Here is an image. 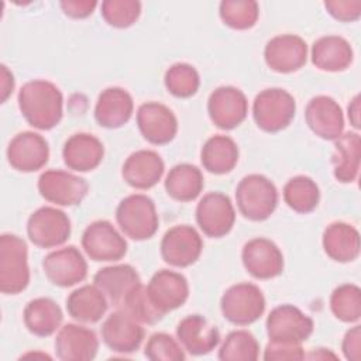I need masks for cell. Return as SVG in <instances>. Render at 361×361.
I'll list each match as a JSON object with an SVG mask.
<instances>
[{
  "instance_id": "29",
  "label": "cell",
  "mask_w": 361,
  "mask_h": 361,
  "mask_svg": "<svg viewBox=\"0 0 361 361\" xmlns=\"http://www.w3.org/2000/svg\"><path fill=\"white\" fill-rule=\"evenodd\" d=\"M323 248L327 257L337 262H351L360 255V233L344 221H336L323 233Z\"/></svg>"
},
{
  "instance_id": "2",
  "label": "cell",
  "mask_w": 361,
  "mask_h": 361,
  "mask_svg": "<svg viewBox=\"0 0 361 361\" xmlns=\"http://www.w3.org/2000/svg\"><path fill=\"white\" fill-rule=\"evenodd\" d=\"M240 213L251 221L267 220L276 209L278 190L272 180L259 173L244 176L235 188Z\"/></svg>"
},
{
  "instance_id": "42",
  "label": "cell",
  "mask_w": 361,
  "mask_h": 361,
  "mask_svg": "<svg viewBox=\"0 0 361 361\" xmlns=\"http://www.w3.org/2000/svg\"><path fill=\"white\" fill-rule=\"evenodd\" d=\"M144 354L152 361H183L185 351L178 341L166 333H154L147 344Z\"/></svg>"
},
{
  "instance_id": "19",
  "label": "cell",
  "mask_w": 361,
  "mask_h": 361,
  "mask_svg": "<svg viewBox=\"0 0 361 361\" xmlns=\"http://www.w3.org/2000/svg\"><path fill=\"white\" fill-rule=\"evenodd\" d=\"M49 158L47 140L34 131L18 133L7 147L8 164L20 172H35Z\"/></svg>"
},
{
  "instance_id": "27",
  "label": "cell",
  "mask_w": 361,
  "mask_h": 361,
  "mask_svg": "<svg viewBox=\"0 0 361 361\" xmlns=\"http://www.w3.org/2000/svg\"><path fill=\"white\" fill-rule=\"evenodd\" d=\"M103 155L104 147L102 141L87 133L71 135L62 149L65 165L78 172L93 171L100 165Z\"/></svg>"
},
{
  "instance_id": "47",
  "label": "cell",
  "mask_w": 361,
  "mask_h": 361,
  "mask_svg": "<svg viewBox=\"0 0 361 361\" xmlns=\"http://www.w3.org/2000/svg\"><path fill=\"white\" fill-rule=\"evenodd\" d=\"M14 89V76L7 69L6 65H1V102H6Z\"/></svg>"
},
{
  "instance_id": "30",
  "label": "cell",
  "mask_w": 361,
  "mask_h": 361,
  "mask_svg": "<svg viewBox=\"0 0 361 361\" xmlns=\"http://www.w3.org/2000/svg\"><path fill=\"white\" fill-rule=\"evenodd\" d=\"M107 306V298L94 283L83 285L66 298V310L69 316L80 323L99 322L104 316Z\"/></svg>"
},
{
  "instance_id": "39",
  "label": "cell",
  "mask_w": 361,
  "mask_h": 361,
  "mask_svg": "<svg viewBox=\"0 0 361 361\" xmlns=\"http://www.w3.org/2000/svg\"><path fill=\"white\" fill-rule=\"evenodd\" d=\"M165 87L175 97L186 99L193 96L200 85V78L197 71L185 62L173 63L166 72L164 78Z\"/></svg>"
},
{
  "instance_id": "43",
  "label": "cell",
  "mask_w": 361,
  "mask_h": 361,
  "mask_svg": "<svg viewBox=\"0 0 361 361\" xmlns=\"http://www.w3.org/2000/svg\"><path fill=\"white\" fill-rule=\"evenodd\" d=\"M327 13L338 21H355L361 16L360 0H327L324 1Z\"/></svg>"
},
{
  "instance_id": "40",
  "label": "cell",
  "mask_w": 361,
  "mask_h": 361,
  "mask_svg": "<svg viewBox=\"0 0 361 361\" xmlns=\"http://www.w3.org/2000/svg\"><path fill=\"white\" fill-rule=\"evenodd\" d=\"M118 310L126 312L138 323L144 324H155L164 317V314L152 305L147 292V286L142 283H140L127 295Z\"/></svg>"
},
{
  "instance_id": "35",
  "label": "cell",
  "mask_w": 361,
  "mask_h": 361,
  "mask_svg": "<svg viewBox=\"0 0 361 361\" xmlns=\"http://www.w3.org/2000/svg\"><path fill=\"white\" fill-rule=\"evenodd\" d=\"M283 200L293 212L306 214L317 207L320 200V190L312 178L298 175L285 183Z\"/></svg>"
},
{
  "instance_id": "10",
  "label": "cell",
  "mask_w": 361,
  "mask_h": 361,
  "mask_svg": "<svg viewBox=\"0 0 361 361\" xmlns=\"http://www.w3.org/2000/svg\"><path fill=\"white\" fill-rule=\"evenodd\" d=\"M82 247L93 261H118L127 252V241L107 220L90 223L82 234Z\"/></svg>"
},
{
  "instance_id": "23",
  "label": "cell",
  "mask_w": 361,
  "mask_h": 361,
  "mask_svg": "<svg viewBox=\"0 0 361 361\" xmlns=\"http://www.w3.org/2000/svg\"><path fill=\"white\" fill-rule=\"evenodd\" d=\"M164 161L152 149H138L128 155L121 168L123 179L135 189L155 186L164 175Z\"/></svg>"
},
{
  "instance_id": "4",
  "label": "cell",
  "mask_w": 361,
  "mask_h": 361,
  "mask_svg": "<svg viewBox=\"0 0 361 361\" xmlns=\"http://www.w3.org/2000/svg\"><path fill=\"white\" fill-rule=\"evenodd\" d=\"M116 220L121 231L137 241L151 238L159 224L152 199L142 193L124 197L116 209Z\"/></svg>"
},
{
  "instance_id": "46",
  "label": "cell",
  "mask_w": 361,
  "mask_h": 361,
  "mask_svg": "<svg viewBox=\"0 0 361 361\" xmlns=\"http://www.w3.org/2000/svg\"><path fill=\"white\" fill-rule=\"evenodd\" d=\"M94 0H65L61 1V8L71 18H86L96 8Z\"/></svg>"
},
{
  "instance_id": "31",
  "label": "cell",
  "mask_w": 361,
  "mask_h": 361,
  "mask_svg": "<svg viewBox=\"0 0 361 361\" xmlns=\"http://www.w3.org/2000/svg\"><path fill=\"white\" fill-rule=\"evenodd\" d=\"M63 320L59 305L49 298H37L27 303L24 309V324L30 333L38 337L54 334Z\"/></svg>"
},
{
  "instance_id": "18",
  "label": "cell",
  "mask_w": 361,
  "mask_h": 361,
  "mask_svg": "<svg viewBox=\"0 0 361 361\" xmlns=\"http://www.w3.org/2000/svg\"><path fill=\"white\" fill-rule=\"evenodd\" d=\"M147 292L152 305L165 314L180 307L188 300L189 285L182 274L159 269L151 276Z\"/></svg>"
},
{
  "instance_id": "37",
  "label": "cell",
  "mask_w": 361,
  "mask_h": 361,
  "mask_svg": "<svg viewBox=\"0 0 361 361\" xmlns=\"http://www.w3.org/2000/svg\"><path fill=\"white\" fill-rule=\"evenodd\" d=\"M333 314L344 323H355L361 317V290L354 283L337 286L330 296Z\"/></svg>"
},
{
  "instance_id": "25",
  "label": "cell",
  "mask_w": 361,
  "mask_h": 361,
  "mask_svg": "<svg viewBox=\"0 0 361 361\" xmlns=\"http://www.w3.org/2000/svg\"><path fill=\"white\" fill-rule=\"evenodd\" d=\"M93 282L104 293L109 303L120 309L127 295L141 283V279L131 265L118 264L99 269Z\"/></svg>"
},
{
  "instance_id": "11",
  "label": "cell",
  "mask_w": 361,
  "mask_h": 361,
  "mask_svg": "<svg viewBox=\"0 0 361 361\" xmlns=\"http://www.w3.org/2000/svg\"><path fill=\"white\" fill-rule=\"evenodd\" d=\"M203 250V241L200 234L188 224L173 226L169 228L161 240V257L162 259L178 268H185L195 264Z\"/></svg>"
},
{
  "instance_id": "28",
  "label": "cell",
  "mask_w": 361,
  "mask_h": 361,
  "mask_svg": "<svg viewBox=\"0 0 361 361\" xmlns=\"http://www.w3.org/2000/svg\"><path fill=\"white\" fill-rule=\"evenodd\" d=\"M354 58L350 42L338 35H324L312 45V62L326 72H340L347 69Z\"/></svg>"
},
{
  "instance_id": "36",
  "label": "cell",
  "mask_w": 361,
  "mask_h": 361,
  "mask_svg": "<svg viewBox=\"0 0 361 361\" xmlns=\"http://www.w3.org/2000/svg\"><path fill=\"white\" fill-rule=\"evenodd\" d=\"M259 357V344L247 330H234L227 334L219 350L221 361H255Z\"/></svg>"
},
{
  "instance_id": "13",
  "label": "cell",
  "mask_w": 361,
  "mask_h": 361,
  "mask_svg": "<svg viewBox=\"0 0 361 361\" xmlns=\"http://www.w3.org/2000/svg\"><path fill=\"white\" fill-rule=\"evenodd\" d=\"M207 111L216 127L233 130L245 120L248 102L240 89L234 86H220L209 96Z\"/></svg>"
},
{
  "instance_id": "48",
  "label": "cell",
  "mask_w": 361,
  "mask_h": 361,
  "mask_svg": "<svg viewBox=\"0 0 361 361\" xmlns=\"http://www.w3.org/2000/svg\"><path fill=\"white\" fill-rule=\"evenodd\" d=\"M348 118L354 128H360V96H354L348 104Z\"/></svg>"
},
{
  "instance_id": "21",
  "label": "cell",
  "mask_w": 361,
  "mask_h": 361,
  "mask_svg": "<svg viewBox=\"0 0 361 361\" xmlns=\"http://www.w3.org/2000/svg\"><path fill=\"white\" fill-rule=\"evenodd\" d=\"M97 350L96 333L80 324H65L55 338V353L62 361H90L96 357Z\"/></svg>"
},
{
  "instance_id": "32",
  "label": "cell",
  "mask_w": 361,
  "mask_h": 361,
  "mask_svg": "<svg viewBox=\"0 0 361 361\" xmlns=\"http://www.w3.org/2000/svg\"><path fill=\"white\" fill-rule=\"evenodd\" d=\"M200 161L203 168L210 173H228L238 162V147L228 135H213L202 147Z\"/></svg>"
},
{
  "instance_id": "6",
  "label": "cell",
  "mask_w": 361,
  "mask_h": 361,
  "mask_svg": "<svg viewBox=\"0 0 361 361\" xmlns=\"http://www.w3.org/2000/svg\"><path fill=\"white\" fill-rule=\"evenodd\" d=\"M220 309L228 322L237 326H248L257 322L265 310L262 290L250 282L230 286L221 296Z\"/></svg>"
},
{
  "instance_id": "1",
  "label": "cell",
  "mask_w": 361,
  "mask_h": 361,
  "mask_svg": "<svg viewBox=\"0 0 361 361\" xmlns=\"http://www.w3.org/2000/svg\"><path fill=\"white\" fill-rule=\"evenodd\" d=\"M18 107L25 121L38 130H51L63 114V96L49 80L35 79L23 85L18 92Z\"/></svg>"
},
{
  "instance_id": "9",
  "label": "cell",
  "mask_w": 361,
  "mask_h": 361,
  "mask_svg": "<svg viewBox=\"0 0 361 361\" xmlns=\"http://www.w3.org/2000/svg\"><path fill=\"white\" fill-rule=\"evenodd\" d=\"M39 195L49 203L58 206H76L87 195V182L71 172L49 169L38 178Z\"/></svg>"
},
{
  "instance_id": "12",
  "label": "cell",
  "mask_w": 361,
  "mask_h": 361,
  "mask_svg": "<svg viewBox=\"0 0 361 361\" xmlns=\"http://www.w3.org/2000/svg\"><path fill=\"white\" fill-rule=\"evenodd\" d=\"M196 221L207 237L219 238L228 234L235 221L230 197L220 192L206 193L196 206Z\"/></svg>"
},
{
  "instance_id": "20",
  "label": "cell",
  "mask_w": 361,
  "mask_h": 361,
  "mask_svg": "<svg viewBox=\"0 0 361 361\" xmlns=\"http://www.w3.org/2000/svg\"><path fill=\"white\" fill-rule=\"evenodd\" d=\"M305 118L309 128L320 138L334 141L344 130V116L340 104L330 96H314L306 106Z\"/></svg>"
},
{
  "instance_id": "41",
  "label": "cell",
  "mask_w": 361,
  "mask_h": 361,
  "mask_svg": "<svg viewBox=\"0 0 361 361\" xmlns=\"http://www.w3.org/2000/svg\"><path fill=\"white\" fill-rule=\"evenodd\" d=\"M141 14V3L137 0H104L102 16L104 21L116 28L133 25Z\"/></svg>"
},
{
  "instance_id": "14",
  "label": "cell",
  "mask_w": 361,
  "mask_h": 361,
  "mask_svg": "<svg viewBox=\"0 0 361 361\" xmlns=\"http://www.w3.org/2000/svg\"><path fill=\"white\" fill-rule=\"evenodd\" d=\"M42 269L48 281L61 288L73 286L87 275L86 259L73 245L49 252L42 261Z\"/></svg>"
},
{
  "instance_id": "16",
  "label": "cell",
  "mask_w": 361,
  "mask_h": 361,
  "mask_svg": "<svg viewBox=\"0 0 361 361\" xmlns=\"http://www.w3.org/2000/svg\"><path fill=\"white\" fill-rule=\"evenodd\" d=\"M244 268L257 279H271L282 274L283 255L278 245L264 237L247 241L241 251Z\"/></svg>"
},
{
  "instance_id": "34",
  "label": "cell",
  "mask_w": 361,
  "mask_h": 361,
  "mask_svg": "<svg viewBox=\"0 0 361 361\" xmlns=\"http://www.w3.org/2000/svg\"><path fill=\"white\" fill-rule=\"evenodd\" d=\"M204 180L200 169L190 164H178L169 169L165 179L166 193L179 202L195 200L202 189Z\"/></svg>"
},
{
  "instance_id": "45",
  "label": "cell",
  "mask_w": 361,
  "mask_h": 361,
  "mask_svg": "<svg viewBox=\"0 0 361 361\" xmlns=\"http://www.w3.org/2000/svg\"><path fill=\"white\" fill-rule=\"evenodd\" d=\"M361 327L357 324L351 327L341 343L343 354L350 361H360V353H361Z\"/></svg>"
},
{
  "instance_id": "44",
  "label": "cell",
  "mask_w": 361,
  "mask_h": 361,
  "mask_svg": "<svg viewBox=\"0 0 361 361\" xmlns=\"http://www.w3.org/2000/svg\"><path fill=\"white\" fill-rule=\"evenodd\" d=\"M305 353L300 344L296 343H278L269 341L264 351V360H303Z\"/></svg>"
},
{
  "instance_id": "38",
  "label": "cell",
  "mask_w": 361,
  "mask_h": 361,
  "mask_svg": "<svg viewBox=\"0 0 361 361\" xmlns=\"http://www.w3.org/2000/svg\"><path fill=\"white\" fill-rule=\"evenodd\" d=\"M219 13L226 25L234 30H248L257 23L259 7L254 0H223Z\"/></svg>"
},
{
  "instance_id": "22",
  "label": "cell",
  "mask_w": 361,
  "mask_h": 361,
  "mask_svg": "<svg viewBox=\"0 0 361 361\" xmlns=\"http://www.w3.org/2000/svg\"><path fill=\"white\" fill-rule=\"evenodd\" d=\"M102 338L110 350L130 354L140 348L144 338V329L130 314L117 309L102 324Z\"/></svg>"
},
{
  "instance_id": "17",
  "label": "cell",
  "mask_w": 361,
  "mask_h": 361,
  "mask_svg": "<svg viewBox=\"0 0 361 361\" xmlns=\"http://www.w3.org/2000/svg\"><path fill=\"white\" fill-rule=\"evenodd\" d=\"M267 65L278 73L299 71L307 61V44L295 34H282L271 38L264 49Z\"/></svg>"
},
{
  "instance_id": "26",
  "label": "cell",
  "mask_w": 361,
  "mask_h": 361,
  "mask_svg": "<svg viewBox=\"0 0 361 361\" xmlns=\"http://www.w3.org/2000/svg\"><path fill=\"white\" fill-rule=\"evenodd\" d=\"M134 102L131 94L123 87L104 89L94 106V118L104 128H118L133 116Z\"/></svg>"
},
{
  "instance_id": "3",
  "label": "cell",
  "mask_w": 361,
  "mask_h": 361,
  "mask_svg": "<svg viewBox=\"0 0 361 361\" xmlns=\"http://www.w3.org/2000/svg\"><path fill=\"white\" fill-rule=\"evenodd\" d=\"M30 283L28 250L23 238L16 234L0 237V290L17 295Z\"/></svg>"
},
{
  "instance_id": "24",
  "label": "cell",
  "mask_w": 361,
  "mask_h": 361,
  "mask_svg": "<svg viewBox=\"0 0 361 361\" xmlns=\"http://www.w3.org/2000/svg\"><path fill=\"white\" fill-rule=\"evenodd\" d=\"M176 337L183 350L192 355L209 354L220 341V333L217 327L212 326L200 314H190L183 317L178 323Z\"/></svg>"
},
{
  "instance_id": "7",
  "label": "cell",
  "mask_w": 361,
  "mask_h": 361,
  "mask_svg": "<svg viewBox=\"0 0 361 361\" xmlns=\"http://www.w3.org/2000/svg\"><path fill=\"white\" fill-rule=\"evenodd\" d=\"M313 320L293 305H281L267 317V334L269 341L302 344L313 333Z\"/></svg>"
},
{
  "instance_id": "33",
  "label": "cell",
  "mask_w": 361,
  "mask_h": 361,
  "mask_svg": "<svg viewBox=\"0 0 361 361\" xmlns=\"http://www.w3.org/2000/svg\"><path fill=\"white\" fill-rule=\"evenodd\" d=\"M333 165L334 176L338 182L351 183L358 178L360 172V149L361 140L358 133L348 131L334 140Z\"/></svg>"
},
{
  "instance_id": "15",
  "label": "cell",
  "mask_w": 361,
  "mask_h": 361,
  "mask_svg": "<svg viewBox=\"0 0 361 361\" xmlns=\"http://www.w3.org/2000/svg\"><path fill=\"white\" fill-rule=\"evenodd\" d=\"M137 126L142 137L155 145L171 142L178 133L176 116L158 102H147L138 107Z\"/></svg>"
},
{
  "instance_id": "8",
  "label": "cell",
  "mask_w": 361,
  "mask_h": 361,
  "mask_svg": "<svg viewBox=\"0 0 361 361\" xmlns=\"http://www.w3.org/2000/svg\"><path fill=\"white\" fill-rule=\"evenodd\" d=\"M27 234L31 243L37 247H58L71 235V220L65 212L56 207L44 206L30 216L27 221Z\"/></svg>"
},
{
  "instance_id": "5",
  "label": "cell",
  "mask_w": 361,
  "mask_h": 361,
  "mask_svg": "<svg viewBox=\"0 0 361 361\" xmlns=\"http://www.w3.org/2000/svg\"><path fill=\"white\" fill-rule=\"evenodd\" d=\"M296 113L293 96L281 87H269L259 92L252 103V116L257 126L267 133H278L286 128Z\"/></svg>"
}]
</instances>
